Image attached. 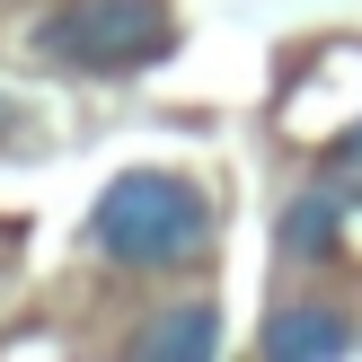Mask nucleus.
Instances as JSON below:
<instances>
[{
    "instance_id": "nucleus-1",
    "label": "nucleus",
    "mask_w": 362,
    "mask_h": 362,
    "mask_svg": "<svg viewBox=\"0 0 362 362\" xmlns=\"http://www.w3.org/2000/svg\"><path fill=\"white\" fill-rule=\"evenodd\" d=\"M88 247L124 274H168V265L204 257L212 247V204L194 177H168V168H133L98 194L88 212Z\"/></svg>"
},
{
    "instance_id": "nucleus-2",
    "label": "nucleus",
    "mask_w": 362,
    "mask_h": 362,
    "mask_svg": "<svg viewBox=\"0 0 362 362\" xmlns=\"http://www.w3.org/2000/svg\"><path fill=\"white\" fill-rule=\"evenodd\" d=\"M35 53L88 80H124L177 53V18L168 0H53L35 18Z\"/></svg>"
},
{
    "instance_id": "nucleus-3",
    "label": "nucleus",
    "mask_w": 362,
    "mask_h": 362,
    "mask_svg": "<svg viewBox=\"0 0 362 362\" xmlns=\"http://www.w3.org/2000/svg\"><path fill=\"white\" fill-rule=\"evenodd\" d=\"M345 345H354V327H345V310H327V300H292V310L265 327V354L274 362H327Z\"/></svg>"
},
{
    "instance_id": "nucleus-4",
    "label": "nucleus",
    "mask_w": 362,
    "mask_h": 362,
    "mask_svg": "<svg viewBox=\"0 0 362 362\" xmlns=\"http://www.w3.org/2000/svg\"><path fill=\"white\" fill-rule=\"evenodd\" d=\"M133 354H141V362H204V354H221V310H212V300L159 310V327H141Z\"/></svg>"
},
{
    "instance_id": "nucleus-5",
    "label": "nucleus",
    "mask_w": 362,
    "mask_h": 362,
    "mask_svg": "<svg viewBox=\"0 0 362 362\" xmlns=\"http://www.w3.org/2000/svg\"><path fill=\"white\" fill-rule=\"evenodd\" d=\"M336 230H345V204H336L327 186H310L292 212H283V257H292V265H318L336 247Z\"/></svg>"
},
{
    "instance_id": "nucleus-6",
    "label": "nucleus",
    "mask_w": 362,
    "mask_h": 362,
    "mask_svg": "<svg viewBox=\"0 0 362 362\" xmlns=\"http://www.w3.org/2000/svg\"><path fill=\"white\" fill-rule=\"evenodd\" d=\"M336 159H362V124H354V133H345V141H336Z\"/></svg>"
},
{
    "instance_id": "nucleus-7",
    "label": "nucleus",
    "mask_w": 362,
    "mask_h": 362,
    "mask_svg": "<svg viewBox=\"0 0 362 362\" xmlns=\"http://www.w3.org/2000/svg\"><path fill=\"white\" fill-rule=\"evenodd\" d=\"M0 106H9V98H0ZM0 133H9V115H0Z\"/></svg>"
}]
</instances>
